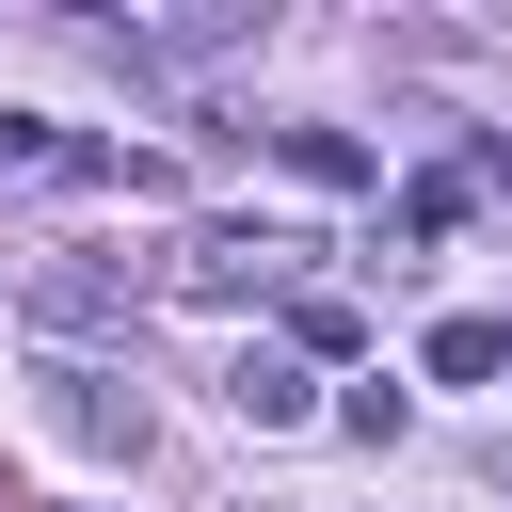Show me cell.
Masks as SVG:
<instances>
[{"label": "cell", "mask_w": 512, "mask_h": 512, "mask_svg": "<svg viewBox=\"0 0 512 512\" xmlns=\"http://www.w3.org/2000/svg\"><path fill=\"white\" fill-rule=\"evenodd\" d=\"M48 416H64L80 448H128V464H144V384H112V368H48Z\"/></svg>", "instance_id": "cell-3"}, {"label": "cell", "mask_w": 512, "mask_h": 512, "mask_svg": "<svg viewBox=\"0 0 512 512\" xmlns=\"http://www.w3.org/2000/svg\"><path fill=\"white\" fill-rule=\"evenodd\" d=\"M288 256H304V240H288V224H208V240H192V256H176V288H192V304H256V288H272V272H288Z\"/></svg>", "instance_id": "cell-2"}, {"label": "cell", "mask_w": 512, "mask_h": 512, "mask_svg": "<svg viewBox=\"0 0 512 512\" xmlns=\"http://www.w3.org/2000/svg\"><path fill=\"white\" fill-rule=\"evenodd\" d=\"M224 400H240L256 432H304V416H320V384H304L288 352H240V368H224Z\"/></svg>", "instance_id": "cell-4"}, {"label": "cell", "mask_w": 512, "mask_h": 512, "mask_svg": "<svg viewBox=\"0 0 512 512\" xmlns=\"http://www.w3.org/2000/svg\"><path fill=\"white\" fill-rule=\"evenodd\" d=\"M272 160H288L304 192H368V144H352V128H272Z\"/></svg>", "instance_id": "cell-5"}, {"label": "cell", "mask_w": 512, "mask_h": 512, "mask_svg": "<svg viewBox=\"0 0 512 512\" xmlns=\"http://www.w3.org/2000/svg\"><path fill=\"white\" fill-rule=\"evenodd\" d=\"M464 208H480V160H432V176H416V192H400V240H448V224H464Z\"/></svg>", "instance_id": "cell-6"}, {"label": "cell", "mask_w": 512, "mask_h": 512, "mask_svg": "<svg viewBox=\"0 0 512 512\" xmlns=\"http://www.w3.org/2000/svg\"><path fill=\"white\" fill-rule=\"evenodd\" d=\"M288 336H304V352H352V336H368V320H352V304H336V288H288Z\"/></svg>", "instance_id": "cell-8"}, {"label": "cell", "mask_w": 512, "mask_h": 512, "mask_svg": "<svg viewBox=\"0 0 512 512\" xmlns=\"http://www.w3.org/2000/svg\"><path fill=\"white\" fill-rule=\"evenodd\" d=\"M512 368V320H432V384H496Z\"/></svg>", "instance_id": "cell-7"}, {"label": "cell", "mask_w": 512, "mask_h": 512, "mask_svg": "<svg viewBox=\"0 0 512 512\" xmlns=\"http://www.w3.org/2000/svg\"><path fill=\"white\" fill-rule=\"evenodd\" d=\"M32 320L48 336H128L144 320V272L128 256H32Z\"/></svg>", "instance_id": "cell-1"}]
</instances>
